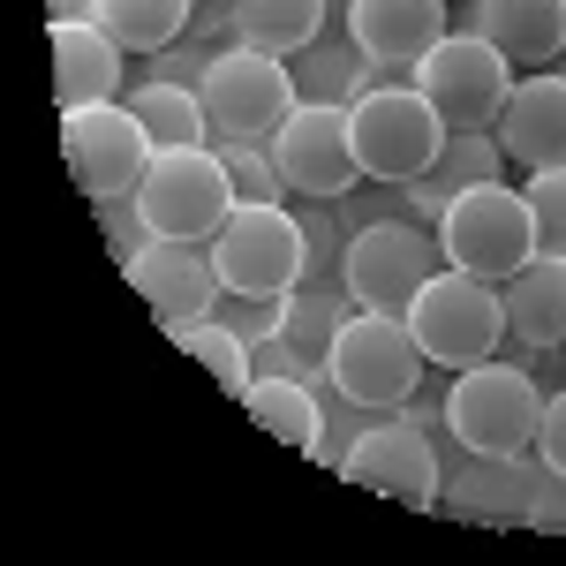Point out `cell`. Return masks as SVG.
Here are the masks:
<instances>
[{
  "instance_id": "5bb4252c",
  "label": "cell",
  "mask_w": 566,
  "mask_h": 566,
  "mask_svg": "<svg viewBox=\"0 0 566 566\" xmlns=\"http://www.w3.org/2000/svg\"><path fill=\"white\" fill-rule=\"evenodd\" d=\"M122 272H129V287L144 295V310H151L167 333L197 325V317H212L219 295H227L219 272H212V250H197V242H159V234H151Z\"/></svg>"
},
{
  "instance_id": "ac0fdd59",
  "label": "cell",
  "mask_w": 566,
  "mask_h": 566,
  "mask_svg": "<svg viewBox=\"0 0 566 566\" xmlns=\"http://www.w3.org/2000/svg\"><path fill=\"white\" fill-rule=\"evenodd\" d=\"M476 39H491L514 69H544L566 53V0H476Z\"/></svg>"
},
{
  "instance_id": "f546056e",
  "label": "cell",
  "mask_w": 566,
  "mask_h": 566,
  "mask_svg": "<svg viewBox=\"0 0 566 566\" xmlns=\"http://www.w3.org/2000/svg\"><path fill=\"white\" fill-rule=\"evenodd\" d=\"M280 310H287V295H234V303H219L212 317L227 325V333H242V340L258 348L264 333H280Z\"/></svg>"
},
{
  "instance_id": "f1b7e54d",
  "label": "cell",
  "mask_w": 566,
  "mask_h": 566,
  "mask_svg": "<svg viewBox=\"0 0 566 566\" xmlns=\"http://www.w3.org/2000/svg\"><path fill=\"white\" fill-rule=\"evenodd\" d=\"M528 219H536V250H552V258H566V167H552V175H528Z\"/></svg>"
},
{
  "instance_id": "277c9868",
  "label": "cell",
  "mask_w": 566,
  "mask_h": 566,
  "mask_svg": "<svg viewBox=\"0 0 566 566\" xmlns=\"http://www.w3.org/2000/svg\"><path fill=\"white\" fill-rule=\"evenodd\" d=\"M197 98H205V122H212L219 144H234V136H242V144H272L280 122L303 106L295 69H287L280 53H258V45H227V53H212Z\"/></svg>"
},
{
  "instance_id": "7402d4cb",
  "label": "cell",
  "mask_w": 566,
  "mask_h": 566,
  "mask_svg": "<svg viewBox=\"0 0 566 566\" xmlns=\"http://www.w3.org/2000/svg\"><path fill=\"white\" fill-rule=\"evenodd\" d=\"M325 31V0H234V39L258 53H310Z\"/></svg>"
},
{
  "instance_id": "484cf974",
  "label": "cell",
  "mask_w": 566,
  "mask_h": 566,
  "mask_svg": "<svg viewBox=\"0 0 566 566\" xmlns=\"http://www.w3.org/2000/svg\"><path fill=\"white\" fill-rule=\"evenodd\" d=\"M340 325H348V303H340L333 287H317V295H287V310H280V333H287L303 355H317V363L333 355V333H340Z\"/></svg>"
},
{
  "instance_id": "5b68a950",
  "label": "cell",
  "mask_w": 566,
  "mask_h": 566,
  "mask_svg": "<svg viewBox=\"0 0 566 566\" xmlns=\"http://www.w3.org/2000/svg\"><path fill=\"white\" fill-rule=\"evenodd\" d=\"M205 250L227 295H295L310 272V227L280 205H234Z\"/></svg>"
},
{
  "instance_id": "2e32d148",
  "label": "cell",
  "mask_w": 566,
  "mask_h": 566,
  "mask_svg": "<svg viewBox=\"0 0 566 566\" xmlns=\"http://www.w3.org/2000/svg\"><path fill=\"white\" fill-rule=\"evenodd\" d=\"M348 39L363 61L416 69L446 39V0H348Z\"/></svg>"
},
{
  "instance_id": "9c48e42d",
  "label": "cell",
  "mask_w": 566,
  "mask_h": 566,
  "mask_svg": "<svg viewBox=\"0 0 566 566\" xmlns=\"http://www.w3.org/2000/svg\"><path fill=\"white\" fill-rule=\"evenodd\" d=\"M408 333H416V348L431 355V363L469 370V363H491L499 355V340H506V303H499L491 280L446 264L431 287L408 303Z\"/></svg>"
},
{
  "instance_id": "e0dca14e",
  "label": "cell",
  "mask_w": 566,
  "mask_h": 566,
  "mask_svg": "<svg viewBox=\"0 0 566 566\" xmlns=\"http://www.w3.org/2000/svg\"><path fill=\"white\" fill-rule=\"evenodd\" d=\"M45 45H53V98H61V114L122 98V45L106 39L91 15H53V39Z\"/></svg>"
},
{
  "instance_id": "44dd1931",
  "label": "cell",
  "mask_w": 566,
  "mask_h": 566,
  "mask_svg": "<svg viewBox=\"0 0 566 566\" xmlns=\"http://www.w3.org/2000/svg\"><path fill=\"white\" fill-rule=\"evenodd\" d=\"M242 408H250V416H258V423L280 438V446L317 453V431H325L317 386H303V378H250V386H242Z\"/></svg>"
},
{
  "instance_id": "603a6c76",
  "label": "cell",
  "mask_w": 566,
  "mask_h": 566,
  "mask_svg": "<svg viewBox=\"0 0 566 566\" xmlns=\"http://www.w3.org/2000/svg\"><path fill=\"white\" fill-rule=\"evenodd\" d=\"M84 15H91V23H98L114 45H122V53H159V45L181 39L189 0H91Z\"/></svg>"
},
{
  "instance_id": "30bf717a",
  "label": "cell",
  "mask_w": 566,
  "mask_h": 566,
  "mask_svg": "<svg viewBox=\"0 0 566 566\" xmlns=\"http://www.w3.org/2000/svg\"><path fill=\"white\" fill-rule=\"evenodd\" d=\"M514 84H522L514 61H506L491 39H476V31H446V39L416 61V91L438 106L446 129H499Z\"/></svg>"
},
{
  "instance_id": "4dcf8cb0",
  "label": "cell",
  "mask_w": 566,
  "mask_h": 566,
  "mask_svg": "<svg viewBox=\"0 0 566 566\" xmlns=\"http://www.w3.org/2000/svg\"><path fill=\"white\" fill-rule=\"evenodd\" d=\"M536 453H544V469L566 476V392L544 400V423H536Z\"/></svg>"
},
{
  "instance_id": "d6986e66",
  "label": "cell",
  "mask_w": 566,
  "mask_h": 566,
  "mask_svg": "<svg viewBox=\"0 0 566 566\" xmlns=\"http://www.w3.org/2000/svg\"><path fill=\"white\" fill-rule=\"evenodd\" d=\"M476 181H506V151H499V136H491V129H453L446 144H438L431 167H423L416 181H400V189H408L416 212L438 219L461 189H476Z\"/></svg>"
},
{
  "instance_id": "3957f363",
  "label": "cell",
  "mask_w": 566,
  "mask_h": 566,
  "mask_svg": "<svg viewBox=\"0 0 566 566\" xmlns=\"http://www.w3.org/2000/svg\"><path fill=\"white\" fill-rule=\"evenodd\" d=\"M423 363L431 355L416 348V333H408V317H392V310H355L348 325L333 333V355H325V386L355 400V408H400L408 392L423 386Z\"/></svg>"
},
{
  "instance_id": "7a4b0ae2",
  "label": "cell",
  "mask_w": 566,
  "mask_h": 566,
  "mask_svg": "<svg viewBox=\"0 0 566 566\" xmlns=\"http://www.w3.org/2000/svg\"><path fill=\"white\" fill-rule=\"evenodd\" d=\"M438 250L453 272H476L491 287H506L528 258H536V219H528V197L506 189V181H476L461 189L446 212H438Z\"/></svg>"
},
{
  "instance_id": "8992f818",
  "label": "cell",
  "mask_w": 566,
  "mask_h": 566,
  "mask_svg": "<svg viewBox=\"0 0 566 566\" xmlns=\"http://www.w3.org/2000/svg\"><path fill=\"white\" fill-rule=\"evenodd\" d=\"M348 136L363 159V181H416L453 129L438 122V106L416 84H378L348 98Z\"/></svg>"
},
{
  "instance_id": "52a82bcc",
  "label": "cell",
  "mask_w": 566,
  "mask_h": 566,
  "mask_svg": "<svg viewBox=\"0 0 566 566\" xmlns=\"http://www.w3.org/2000/svg\"><path fill=\"white\" fill-rule=\"evenodd\" d=\"M536 423H544V392L528 386V370H506V363H469L453 378V392H446V431L461 438L476 461L528 453Z\"/></svg>"
},
{
  "instance_id": "1f68e13d",
  "label": "cell",
  "mask_w": 566,
  "mask_h": 566,
  "mask_svg": "<svg viewBox=\"0 0 566 566\" xmlns=\"http://www.w3.org/2000/svg\"><path fill=\"white\" fill-rule=\"evenodd\" d=\"M522 522H536V528H566V476H552L544 469V483L528 491V514Z\"/></svg>"
},
{
  "instance_id": "8fae6325",
  "label": "cell",
  "mask_w": 566,
  "mask_h": 566,
  "mask_svg": "<svg viewBox=\"0 0 566 566\" xmlns=\"http://www.w3.org/2000/svg\"><path fill=\"white\" fill-rule=\"evenodd\" d=\"M438 272H446V250H438V234L408 227V219H370V227H363V234L348 242V258H340L348 303H363V310H392V317H408V303L431 287Z\"/></svg>"
},
{
  "instance_id": "ffe728a7",
  "label": "cell",
  "mask_w": 566,
  "mask_h": 566,
  "mask_svg": "<svg viewBox=\"0 0 566 566\" xmlns=\"http://www.w3.org/2000/svg\"><path fill=\"white\" fill-rule=\"evenodd\" d=\"M499 303H506V333H514V340H528V348H559L566 340V258L536 250V258L499 287Z\"/></svg>"
},
{
  "instance_id": "ba28073f",
  "label": "cell",
  "mask_w": 566,
  "mask_h": 566,
  "mask_svg": "<svg viewBox=\"0 0 566 566\" xmlns=\"http://www.w3.org/2000/svg\"><path fill=\"white\" fill-rule=\"evenodd\" d=\"M61 151H69V175L91 205H122L136 197V181L151 167V129L136 122L129 98H98V106H69L61 114Z\"/></svg>"
},
{
  "instance_id": "6da1fadb",
  "label": "cell",
  "mask_w": 566,
  "mask_h": 566,
  "mask_svg": "<svg viewBox=\"0 0 566 566\" xmlns=\"http://www.w3.org/2000/svg\"><path fill=\"white\" fill-rule=\"evenodd\" d=\"M136 227L159 234V242H212L219 219L234 212V175L212 144H175V151H151V167L136 181Z\"/></svg>"
},
{
  "instance_id": "7c38bea8",
  "label": "cell",
  "mask_w": 566,
  "mask_h": 566,
  "mask_svg": "<svg viewBox=\"0 0 566 566\" xmlns=\"http://www.w3.org/2000/svg\"><path fill=\"white\" fill-rule=\"evenodd\" d=\"M272 159H280V181L295 197H317V205L348 197L355 181H363V159H355V136H348V106H325V98H303L280 122Z\"/></svg>"
},
{
  "instance_id": "4fadbf2b",
  "label": "cell",
  "mask_w": 566,
  "mask_h": 566,
  "mask_svg": "<svg viewBox=\"0 0 566 566\" xmlns=\"http://www.w3.org/2000/svg\"><path fill=\"white\" fill-rule=\"evenodd\" d=\"M340 476L363 491H386L400 506H438V453L416 416H386V423H363V438L348 446Z\"/></svg>"
},
{
  "instance_id": "cb8c5ba5",
  "label": "cell",
  "mask_w": 566,
  "mask_h": 566,
  "mask_svg": "<svg viewBox=\"0 0 566 566\" xmlns=\"http://www.w3.org/2000/svg\"><path fill=\"white\" fill-rule=\"evenodd\" d=\"M129 106H136V122L151 129L159 151H175V144H205V129H212V122H205V98H197L189 84H175V76H151Z\"/></svg>"
},
{
  "instance_id": "4316f807",
  "label": "cell",
  "mask_w": 566,
  "mask_h": 566,
  "mask_svg": "<svg viewBox=\"0 0 566 566\" xmlns=\"http://www.w3.org/2000/svg\"><path fill=\"white\" fill-rule=\"evenodd\" d=\"M219 159H227V175H234V197L242 205H280L287 197V181H280V159H272V144H219Z\"/></svg>"
},
{
  "instance_id": "d4e9b609",
  "label": "cell",
  "mask_w": 566,
  "mask_h": 566,
  "mask_svg": "<svg viewBox=\"0 0 566 566\" xmlns=\"http://www.w3.org/2000/svg\"><path fill=\"white\" fill-rule=\"evenodd\" d=\"M175 348H181V355H197V363L212 370L219 386L242 400V386H250V340H242V333H227L219 317H197V325H181V333H175Z\"/></svg>"
},
{
  "instance_id": "9a60e30c",
  "label": "cell",
  "mask_w": 566,
  "mask_h": 566,
  "mask_svg": "<svg viewBox=\"0 0 566 566\" xmlns=\"http://www.w3.org/2000/svg\"><path fill=\"white\" fill-rule=\"evenodd\" d=\"M499 151L522 167V175H552L566 167V76H522L506 91V114H499Z\"/></svg>"
},
{
  "instance_id": "83f0119b",
  "label": "cell",
  "mask_w": 566,
  "mask_h": 566,
  "mask_svg": "<svg viewBox=\"0 0 566 566\" xmlns=\"http://www.w3.org/2000/svg\"><path fill=\"white\" fill-rule=\"evenodd\" d=\"M355 76H363V61L333 53V45H310L295 91H303V98H325V106H348V98H355Z\"/></svg>"
}]
</instances>
